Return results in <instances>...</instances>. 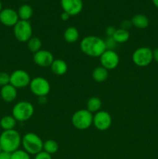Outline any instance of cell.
Returning <instances> with one entry per match:
<instances>
[{
	"mask_svg": "<svg viewBox=\"0 0 158 159\" xmlns=\"http://www.w3.org/2000/svg\"><path fill=\"white\" fill-rule=\"evenodd\" d=\"M80 48L85 55L92 57H99L107 50L105 40L97 36L84 37L81 40Z\"/></svg>",
	"mask_w": 158,
	"mask_h": 159,
	"instance_id": "1",
	"label": "cell"
},
{
	"mask_svg": "<svg viewBox=\"0 0 158 159\" xmlns=\"http://www.w3.org/2000/svg\"><path fill=\"white\" fill-rule=\"evenodd\" d=\"M22 144V137L15 129L3 130L0 134V147L3 152L12 153L20 148Z\"/></svg>",
	"mask_w": 158,
	"mask_h": 159,
	"instance_id": "2",
	"label": "cell"
},
{
	"mask_svg": "<svg viewBox=\"0 0 158 159\" xmlns=\"http://www.w3.org/2000/svg\"><path fill=\"white\" fill-rule=\"evenodd\" d=\"M23 150L29 155H36L43 151V141L40 136L35 133H27L22 138Z\"/></svg>",
	"mask_w": 158,
	"mask_h": 159,
	"instance_id": "3",
	"label": "cell"
},
{
	"mask_svg": "<svg viewBox=\"0 0 158 159\" xmlns=\"http://www.w3.org/2000/svg\"><path fill=\"white\" fill-rule=\"evenodd\" d=\"M34 107L28 101H20L15 104L12 110V116L19 122H24L33 116Z\"/></svg>",
	"mask_w": 158,
	"mask_h": 159,
	"instance_id": "4",
	"label": "cell"
},
{
	"mask_svg": "<svg viewBox=\"0 0 158 159\" xmlns=\"http://www.w3.org/2000/svg\"><path fill=\"white\" fill-rule=\"evenodd\" d=\"M93 122V114L88 110H77L71 116V124L77 130H84L89 128Z\"/></svg>",
	"mask_w": 158,
	"mask_h": 159,
	"instance_id": "5",
	"label": "cell"
},
{
	"mask_svg": "<svg viewBox=\"0 0 158 159\" xmlns=\"http://www.w3.org/2000/svg\"><path fill=\"white\" fill-rule=\"evenodd\" d=\"M153 51L148 47H141L134 51L132 61L138 67H147L153 61Z\"/></svg>",
	"mask_w": 158,
	"mask_h": 159,
	"instance_id": "6",
	"label": "cell"
},
{
	"mask_svg": "<svg viewBox=\"0 0 158 159\" xmlns=\"http://www.w3.org/2000/svg\"><path fill=\"white\" fill-rule=\"evenodd\" d=\"M13 34L18 41L27 42L33 37V28L29 21L19 20L13 26Z\"/></svg>",
	"mask_w": 158,
	"mask_h": 159,
	"instance_id": "7",
	"label": "cell"
},
{
	"mask_svg": "<svg viewBox=\"0 0 158 159\" xmlns=\"http://www.w3.org/2000/svg\"><path fill=\"white\" fill-rule=\"evenodd\" d=\"M29 86L33 94L40 98L46 96L50 91V84L43 77H35L31 79Z\"/></svg>",
	"mask_w": 158,
	"mask_h": 159,
	"instance_id": "8",
	"label": "cell"
},
{
	"mask_svg": "<svg viewBox=\"0 0 158 159\" xmlns=\"http://www.w3.org/2000/svg\"><path fill=\"white\" fill-rule=\"evenodd\" d=\"M30 81L31 78L27 71L22 69H17L10 74L9 84L18 89H23L29 86Z\"/></svg>",
	"mask_w": 158,
	"mask_h": 159,
	"instance_id": "9",
	"label": "cell"
},
{
	"mask_svg": "<svg viewBox=\"0 0 158 159\" xmlns=\"http://www.w3.org/2000/svg\"><path fill=\"white\" fill-rule=\"evenodd\" d=\"M112 119L109 113L104 110H99L93 115L92 124L97 130L100 131L107 130L112 125Z\"/></svg>",
	"mask_w": 158,
	"mask_h": 159,
	"instance_id": "10",
	"label": "cell"
},
{
	"mask_svg": "<svg viewBox=\"0 0 158 159\" xmlns=\"http://www.w3.org/2000/svg\"><path fill=\"white\" fill-rule=\"evenodd\" d=\"M99 58H100L101 66L105 68L108 71L116 68L119 64V57L114 50H106L99 57Z\"/></svg>",
	"mask_w": 158,
	"mask_h": 159,
	"instance_id": "11",
	"label": "cell"
},
{
	"mask_svg": "<svg viewBox=\"0 0 158 159\" xmlns=\"http://www.w3.org/2000/svg\"><path fill=\"white\" fill-rule=\"evenodd\" d=\"M33 58L34 63L42 68L50 67L51 64L54 60V55L50 51L43 49L34 53Z\"/></svg>",
	"mask_w": 158,
	"mask_h": 159,
	"instance_id": "12",
	"label": "cell"
},
{
	"mask_svg": "<svg viewBox=\"0 0 158 159\" xmlns=\"http://www.w3.org/2000/svg\"><path fill=\"white\" fill-rule=\"evenodd\" d=\"M20 20L18 13L11 8H6L0 12V23L6 26L13 27Z\"/></svg>",
	"mask_w": 158,
	"mask_h": 159,
	"instance_id": "13",
	"label": "cell"
},
{
	"mask_svg": "<svg viewBox=\"0 0 158 159\" xmlns=\"http://www.w3.org/2000/svg\"><path fill=\"white\" fill-rule=\"evenodd\" d=\"M60 6L64 12L70 16H77L83 9L82 0H60Z\"/></svg>",
	"mask_w": 158,
	"mask_h": 159,
	"instance_id": "14",
	"label": "cell"
},
{
	"mask_svg": "<svg viewBox=\"0 0 158 159\" xmlns=\"http://www.w3.org/2000/svg\"><path fill=\"white\" fill-rule=\"evenodd\" d=\"M0 96L3 101L6 102H12L17 97V89L11 84L2 86L0 90Z\"/></svg>",
	"mask_w": 158,
	"mask_h": 159,
	"instance_id": "15",
	"label": "cell"
},
{
	"mask_svg": "<svg viewBox=\"0 0 158 159\" xmlns=\"http://www.w3.org/2000/svg\"><path fill=\"white\" fill-rule=\"evenodd\" d=\"M50 69L54 75L61 76L66 74L68 67L66 62L62 59H54L50 65Z\"/></svg>",
	"mask_w": 158,
	"mask_h": 159,
	"instance_id": "16",
	"label": "cell"
},
{
	"mask_svg": "<svg viewBox=\"0 0 158 159\" xmlns=\"http://www.w3.org/2000/svg\"><path fill=\"white\" fill-rule=\"evenodd\" d=\"M64 39L68 43H73L79 39V32L74 26H69L64 33Z\"/></svg>",
	"mask_w": 158,
	"mask_h": 159,
	"instance_id": "17",
	"label": "cell"
},
{
	"mask_svg": "<svg viewBox=\"0 0 158 159\" xmlns=\"http://www.w3.org/2000/svg\"><path fill=\"white\" fill-rule=\"evenodd\" d=\"M133 26L138 29H145L149 26V19L143 14H136L133 16L131 20Z\"/></svg>",
	"mask_w": 158,
	"mask_h": 159,
	"instance_id": "18",
	"label": "cell"
},
{
	"mask_svg": "<svg viewBox=\"0 0 158 159\" xmlns=\"http://www.w3.org/2000/svg\"><path fill=\"white\" fill-rule=\"evenodd\" d=\"M91 75L96 82H103L108 79V71L102 66H98L93 70Z\"/></svg>",
	"mask_w": 158,
	"mask_h": 159,
	"instance_id": "19",
	"label": "cell"
},
{
	"mask_svg": "<svg viewBox=\"0 0 158 159\" xmlns=\"http://www.w3.org/2000/svg\"><path fill=\"white\" fill-rule=\"evenodd\" d=\"M16 120L12 115H6L0 120V127L3 130H13L16 125Z\"/></svg>",
	"mask_w": 158,
	"mask_h": 159,
	"instance_id": "20",
	"label": "cell"
},
{
	"mask_svg": "<svg viewBox=\"0 0 158 159\" xmlns=\"http://www.w3.org/2000/svg\"><path fill=\"white\" fill-rule=\"evenodd\" d=\"M17 13H18L19 18H20V20L29 21V19L32 17L33 11L32 7L29 5L23 4L20 6L18 11H17Z\"/></svg>",
	"mask_w": 158,
	"mask_h": 159,
	"instance_id": "21",
	"label": "cell"
},
{
	"mask_svg": "<svg viewBox=\"0 0 158 159\" xmlns=\"http://www.w3.org/2000/svg\"><path fill=\"white\" fill-rule=\"evenodd\" d=\"M102 100L99 97L93 96L91 97L87 102V109L90 113H95L100 110L102 107Z\"/></svg>",
	"mask_w": 158,
	"mask_h": 159,
	"instance_id": "22",
	"label": "cell"
},
{
	"mask_svg": "<svg viewBox=\"0 0 158 159\" xmlns=\"http://www.w3.org/2000/svg\"><path fill=\"white\" fill-rule=\"evenodd\" d=\"M129 32L127 30L119 28V29H116L114 35L112 37L117 43H123L129 39Z\"/></svg>",
	"mask_w": 158,
	"mask_h": 159,
	"instance_id": "23",
	"label": "cell"
},
{
	"mask_svg": "<svg viewBox=\"0 0 158 159\" xmlns=\"http://www.w3.org/2000/svg\"><path fill=\"white\" fill-rule=\"evenodd\" d=\"M26 43H27L28 49L33 54L41 50L42 41L39 37H32L26 42Z\"/></svg>",
	"mask_w": 158,
	"mask_h": 159,
	"instance_id": "24",
	"label": "cell"
},
{
	"mask_svg": "<svg viewBox=\"0 0 158 159\" xmlns=\"http://www.w3.org/2000/svg\"><path fill=\"white\" fill-rule=\"evenodd\" d=\"M59 146L58 144L56 141L52 139L46 140V141L43 142V151H44L46 153L50 154V155H53V154H55L56 152L58 151Z\"/></svg>",
	"mask_w": 158,
	"mask_h": 159,
	"instance_id": "25",
	"label": "cell"
},
{
	"mask_svg": "<svg viewBox=\"0 0 158 159\" xmlns=\"http://www.w3.org/2000/svg\"><path fill=\"white\" fill-rule=\"evenodd\" d=\"M11 159H31L30 155L26 151L18 149L15 152L11 153Z\"/></svg>",
	"mask_w": 158,
	"mask_h": 159,
	"instance_id": "26",
	"label": "cell"
},
{
	"mask_svg": "<svg viewBox=\"0 0 158 159\" xmlns=\"http://www.w3.org/2000/svg\"><path fill=\"white\" fill-rule=\"evenodd\" d=\"M10 82V75L5 71L0 72V86L2 87L9 84Z\"/></svg>",
	"mask_w": 158,
	"mask_h": 159,
	"instance_id": "27",
	"label": "cell"
},
{
	"mask_svg": "<svg viewBox=\"0 0 158 159\" xmlns=\"http://www.w3.org/2000/svg\"><path fill=\"white\" fill-rule=\"evenodd\" d=\"M105 42L107 50H114V48L116 47V44H117V43L115 41L112 37H108L105 40Z\"/></svg>",
	"mask_w": 158,
	"mask_h": 159,
	"instance_id": "28",
	"label": "cell"
},
{
	"mask_svg": "<svg viewBox=\"0 0 158 159\" xmlns=\"http://www.w3.org/2000/svg\"><path fill=\"white\" fill-rule=\"evenodd\" d=\"M34 159H52V157H51V155L46 153L44 151H42L35 155Z\"/></svg>",
	"mask_w": 158,
	"mask_h": 159,
	"instance_id": "29",
	"label": "cell"
},
{
	"mask_svg": "<svg viewBox=\"0 0 158 159\" xmlns=\"http://www.w3.org/2000/svg\"><path fill=\"white\" fill-rule=\"evenodd\" d=\"M116 30V29L114 26H108V27L106 28V30H105V34L108 36V37H112L114 35Z\"/></svg>",
	"mask_w": 158,
	"mask_h": 159,
	"instance_id": "30",
	"label": "cell"
},
{
	"mask_svg": "<svg viewBox=\"0 0 158 159\" xmlns=\"http://www.w3.org/2000/svg\"><path fill=\"white\" fill-rule=\"evenodd\" d=\"M0 159H11V153L2 151L0 154Z\"/></svg>",
	"mask_w": 158,
	"mask_h": 159,
	"instance_id": "31",
	"label": "cell"
},
{
	"mask_svg": "<svg viewBox=\"0 0 158 159\" xmlns=\"http://www.w3.org/2000/svg\"><path fill=\"white\" fill-rule=\"evenodd\" d=\"M70 16H71L65 12H63L61 13V15H60V18H61V20H63V21H67V20L70 18Z\"/></svg>",
	"mask_w": 158,
	"mask_h": 159,
	"instance_id": "32",
	"label": "cell"
},
{
	"mask_svg": "<svg viewBox=\"0 0 158 159\" xmlns=\"http://www.w3.org/2000/svg\"><path fill=\"white\" fill-rule=\"evenodd\" d=\"M153 58L158 63V48H156L153 51Z\"/></svg>",
	"mask_w": 158,
	"mask_h": 159,
	"instance_id": "33",
	"label": "cell"
},
{
	"mask_svg": "<svg viewBox=\"0 0 158 159\" xmlns=\"http://www.w3.org/2000/svg\"><path fill=\"white\" fill-rule=\"evenodd\" d=\"M152 2H153V5L158 9V0H152Z\"/></svg>",
	"mask_w": 158,
	"mask_h": 159,
	"instance_id": "34",
	"label": "cell"
},
{
	"mask_svg": "<svg viewBox=\"0 0 158 159\" xmlns=\"http://www.w3.org/2000/svg\"><path fill=\"white\" fill-rule=\"evenodd\" d=\"M2 2L0 1V12L2 11Z\"/></svg>",
	"mask_w": 158,
	"mask_h": 159,
	"instance_id": "35",
	"label": "cell"
},
{
	"mask_svg": "<svg viewBox=\"0 0 158 159\" xmlns=\"http://www.w3.org/2000/svg\"><path fill=\"white\" fill-rule=\"evenodd\" d=\"M2 152V148L0 147V154H1V152Z\"/></svg>",
	"mask_w": 158,
	"mask_h": 159,
	"instance_id": "36",
	"label": "cell"
},
{
	"mask_svg": "<svg viewBox=\"0 0 158 159\" xmlns=\"http://www.w3.org/2000/svg\"><path fill=\"white\" fill-rule=\"evenodd\" d=\"M157 117H158V115H157Z\"/></svg>",
	"mask_w": 158,
	"mask_h": 159,
	"instance_id": "37",
	"label": "cell"
}]
</instances>
